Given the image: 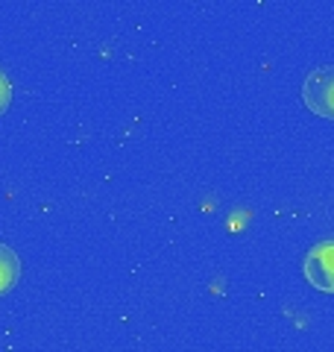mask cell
I'll return each instance as SVG.
<instances>
[{
	"instance_id": "cell-4",
	"label": "cell",
	"mask_w": 334,
	"mask_h": 352,
	"mask_svg": "<svg viewBox=\"0 0 334 352\" xmlns=\"http://www.w3.org/2000/svg\"><path fill=\"white\" fill-rule=\"evenodd\" d=\"M9 103H12V82H9L6 74L0 71V115L9 109Z\"/></svg>"
},
{
	"instance_id": "cell-1",
	"label": "cell",
	"mask_w": 334,
	"mask_h": 352,
	"mask_svg": "<svg viewBox=\"0 0 334 352\" xmlns=\"http://www.w3.org/2000/svg\"><path fill=\"white\" fill-rule=\"evenodd\" d=\"M302 100L314 115L334 118V65L317 68L305 76L302 82Z\"/></svg>"
},
{
	"instance_id": "cell-3",
	"label": "cell",
	"mask_w": 334,
	"mask_h": 352,
	"mask_svg": "<svg viewBox=\"0 0 334 352\" xmlns=\"http://www.w3.org/2000/svg\"><path fill=\"white\" fill-rule=\"evenodd\" d=\"M18 273H21V261L15 256V250L0 244V294H6L18 282Z\"/></svg>"
},
{
	"instance_id": "cell-2",
	"label": "cell",
	"mask_w": 334,
	"mask_h": 352,
	"mask_svg": "<svg viewBox=\"0 0 334 352\" xmlns=\"http://www.w3.org/2000/svg\"><path fill=\"white\" fill-rule=\"evenodd\" d=\"M305 279L322 294H334V241H320L305 256Z\"/></svg>"
}]
</instances>
